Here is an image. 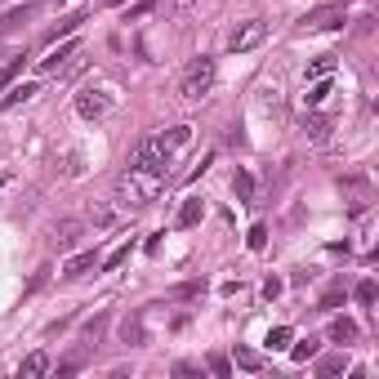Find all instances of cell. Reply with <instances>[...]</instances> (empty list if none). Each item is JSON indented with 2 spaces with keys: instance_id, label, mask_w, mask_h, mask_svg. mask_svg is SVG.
<instances>
[{
  "instance_id": "cell-1",
  "label": "cell",
  "mask_w": 379,
  "mask_h": 379,
  "mask_svg": "<svg viewBox=\"0 0 379 379\" xmlns=\"http://www.w3.org/2000/svg\"><path fill=\"white\" fill-rule=\"evenodd\" d=\"M161 188H165L161 174H148V170H134V165H130L125 174H120L116 197H120V205H134V210H139V205H152Z\"/></svg>"
},
{
  "instance_id": "cell-2",
  "label": "cell",
  "mask_w": 379,
  "mask_h": 379,
  "mask_svg": "<svg viewBox=\"0 0 379 379\" xmlns=\"http://www.w3.org/2000/svg\"><path fill=\"white\" fill-rule=\"evenodd\" d=\"M210 85H214V58H192L188 71H183V81H179V94L188 103H201L205 94H210Z\"/></svg>"
},
{
  "instance_id": "cell-3",
  "label": "cell",
  "mask_w": 379,
  "mask_h": 379,
  "mask_svg": "<svg viewBox=\"0 0 379 379\" xmlns=\"http://www.w3.org/2000/svg\"><path fill=\"white\" fill-rule=\"evenodd\" d=\"M76 112L85 120H103L107 112H112V94L99 90V85H85V90L76 94Z\"/></svg>"
},
{
  "instance_id": "cell-4",
  "label": "cell",
  "mask_w": 379,
  "mask_h": 379,
  "mask_svg": "<svg viewBox=\"0 0 379 379\" xmlns=\"http://www.w3.org/2000/svg\"><path fill=\"white\" fill-rule=\"evenodd\" d=\"M263 41H268V22L250 18V22H241V27L228 36V50L232 54H246V50H254V45H263Z\"/></svg>"
},
{
  "instance_id": "cell-5",
  "label": "cell",
  "mask_w": 379,
  "mask_h": 379,
  "mask_svg": "<svg viewBox=\"0 0 379 379\" xmlns=\"http://www.w3.org/2000/svg\"><path fill=\"white\" fill-rule=\"evenodd\" d=\"M76 50H81V45H76V41H63V45H58V50H50V54H45V58H41V63H36V67H41V76H54V71H58V67H67V58H71V54H76Z\"/></svg>"
},
{
  "instance_id": "cell-6",
  "label": "cell",
  "mask_w": 379,
  "mask_h": 379,
  "mask_svg": "<svg viewBox=\"0 0 379 379\" xmlns=\"http://www.w3.org/2000/svg\"><path fill=\"white\" fill-rule=\"evenodd\" d=\"M303 27L322 32V27H344V5H326L317 14H303Z\"/></svg>"
},
{
  "instance_id": "cell-7",
  "label": "cell",
  "mask_w": 379,
  "mask_h": 379,
  "mask_svg": "<svg viewBox=\"0 0 379 379\" xmlns=\"http://www.w3.org/2000/svg\"><path fill=\"white\" fill-rule=\"evenodd\" d=\"M156 139H161V152H165V161L174 152H183L192 143V125H174V130H165V134H156Z\"/></svg>"
},
{
  "instance_id": "cell-8",
  "label": "cell",
  "mask_w": 379,
  "mask_h": 379,
  "mask_svg": "<svg viewBox=\"0 0 379 379\" xmlns=\"http://www.w3.org/2000/svg\"><path fill=\"white\" fill-rule=\"evenodd\" d=\"M94 268H99V254H94V250H81V254H71V259L63 263V277L76 281V277H85V273H94Z\"/></svg>"
},
{
  "instance_id": "cell-9",
  "label": "cell",
  "mask_w": 379,
  "mask_h": 379,
  "mask_svg": "<svg viewBox=\"0 0 379 379\" xmlns=\"http://www.w3.org/2000/svg\"><path fill=\"white\" fill-rule=\"evenodd\" d=\"M201 219H205V201L201 197H188L179 205V228H197Z\"/></svg>"
},
{
  "instance_id": "cell-10",
  "label": "cell",
  "mask_w": 379,
  "mask_h": 379,
  "mask_svg": "<svg viewBox=\"0 0 379 379\" xmlns=\"http://www.w3.org/2000/svg\"><path fill=\"white\" fill-rule=\"evenodd\" d=\"M76 241H81V223H76V219H67V223L54 228V246H58V250H71Z\"/></svg>"
},
{
  "instance_id": "cell-11",
  "label": "cell",
  "mask_w": 379,
  "mask_h": 379,
  "mask_svg": "<svg viewBox=\"0 0 379 379\" xmlns=\"http://www.w3.org/2000/svg\"><path fill=\"white\" fill-rule=\"evenodd\" d=\"M344 371H348V357H344V352L317 361V379H335V375H344Z\"/></svg>"
},
{
  "instance_id": "cell-12",
  "label": "cell",
  "mask_w": 379,
  "mask_h": 379,
  "mask_svg": "<svg viewBox=\"0 0 379 379\" xmlns=\"http://www.w3.org/2000/svg\"><path fill=\"white\" fill-rule=\"evenodd\" d=\"M330 339H335V344H352V339H357V322L335 317V322H330Z\"/></svg>"
},
{
  "instance_id": "cell-13",
  "label": "cell",
  "mask_w": 379,
  "mask_h": 379,
  "mask_svg": "<svg viewBox=\"0 0 379 379\" xmlns=\"http://www.w3.org/2000/svg\"><path fill=\"white\" fill-rule=\"evenodd\" d=\"M232 192H237V201H254V174L250 170H237V174H232Z\"/></svg>"
},
{
  "instance_id": "cell-14",
  "label": "cell",
  "mask_w": 379,
  "mask_h": 379,
  "mask_svg": "<svg viewBox=\"0 0 379 379\" xmlns=\"http://www.w3.org/2000/svg\"><path fill=\"white\" fill-rule=\"evenodd\" d=\"M45 371H50V357H45V352H32V357H22V366H18L22 379H36V375H45Z\"/></svg>"
},
{
  "instance_id": "cell-15",
  "label": "cell",
  "mask_w": 379,
  "mask_h": 379,
  "mask_svg": "<svg viewBox=\"0 0 379 379\" xmlns=\"http://www.w3.org/2000/svg\"><path fill=\"white\" fill-rule=\"evenodd\" d=\"M27 18H32V5H22V9H9V14L0 18V36L18 32V27H22V22H27Z\"/></svg>"
},
{
  "instance_id": "cell-16",
  "label": "cell",
  "mask_w": 379,
  "mask_h": 379,
  "mask_svg": "<svg viewBox=\"0 0 379 379\" xmlns=\"http://www.w3.org/2000/svg\"><path fill=\"white\" fill-rule=\"evenodd\" d=\"M375 295H379V290H375V281H371V277H361L357 286H352V299H357L361 308H371V303H375Z\"/></svg>"
},
{
  "instance_id": "cell-17",
  "label": "cell",
  "mask_w": 379,
  "mask_h": 379,
  "mask_svg": "<svg viewBox=\"0 0 379 379\" xmlns=\"http://www.w3.org/2000/svg\"><path fill=\"white\" fill-rule=\"evenodd\" d=\"M330 71H335V54H322V58L308 63V81H322V76H330Z\"/></svg>"
},
{
  "instance_id": "cell-18",
  "label": "cell",
  "mask_w": 379,
  "mask_h": 379,
  "mask_svg": "<svg viewBox=\"0 0 379 379\" xmlns=\"http://www.w3.org/2000/svg\"><path fill=\"white\" fill-rule=\"evenodd\" d=\"M27 99H36V85L27 81V85H14V90L5 94V107H18V103H27Z\"/></svg>"
},
{
  "instance_id": "cell-19",
  "label": "cell",
  "mask_w": 379,
  "mask_h": 379,
  "mask_svg": "<svg viewBox=\"0 0 379 379\" xmlns=\"http://www.w3.org/2000/svg\"><path fill=\"white\" fill-rule=\"evenodd\" d=\"M130 250H134V246H130V241H125V246H116V250H112V254H107V259H103L99 268H103V273H116V268H120V263H125V259H130Z\"/></svg>"
},
{
  "instance_id": "cell-20",
  "label": "cell",
  "mask_w": 379,
  "mask_h": 379,
  "mask_svg": "<svg viewBox=\"0 0 379 379\" xmlns=\"http://www.w3.org/2000/svg\"><path fill=\"white\" fill-rule=\"evenodd\" d=\"M290 339H295V330H290V326H273V330H268V348H290Z\"/></svg>"
},
{
  "instance_id": "cell-21",
  "label": "cell",
  "mask_w": 379,
  "mask_h": 379,
  "mask_svg": "<svg viewBox=\"0 0 379 379\" xmlns=\"http://www.w3.org/2000/svg\"><path fill=\"white\" fill-rule=\"evenodd\" d=\"M339 303H344V281H335V286H330L326 295H322V312H335Z\"/></svg>"
},
{
  "instance_id": "cell-22",
  "label": "cell",
  "mask_w": 379,
  "mask_h": 379,
  "mask_svg": "<svg viewBox=\"0 0 379 379\" xmlns=\"http://www.w3.org/2000/svg\"><path fill=\"white\" fill-rule=\"evenodd\" d=\"M290 357H295V361H308V357H317V339L308 335V339H299V344H290Z\"/></svg>"
},
{
  "instance_id": "cell-23",
  "label": "cell",
  "mask_w": 379,
  "mask_h": 379,
  "mask_svg": "<svg viewBox=\"0 0 379 379\" xmlns=\"http://www.w3.org/2000/svg\"><path fill=\"white\" fill-rule=\"evenodd\" d=\"M326 94H330V81L322 76V81H317L308 94H303V103H308V107H322V103H326Z\"/></svg>"
},
{
  "instance_id": "cell-24",
  "label": "cell",
  "mask_w": 379,
  "mask_h": 379,
  "mask_svg": "<svg viewBox=\"0 0 379 379\" xmlns=\"http://www.w3.org/2000/svg\"><path fill=\"white\" fill-rule=\"evenodd\" d=\"M120 339H125V344H143V326H139V317H125V322H120Z\"/></svg>"
},
{
  "instance_id": "cell-25",
  "label": "cell",
  "mask_w": 379,
  "mask_h": 379,
  "mask_svg": "<svg viewBox=\"0 0 379 379\" xmlns=\"http://www.w3.org/2000/svg\"><path fill=\"white\" fill-rule=\"evenodd\" d=\"M237 366H241V371H259V352H250V348H237Z\"/></svg>"
},
{
  "instance_id": "cell-26",
  "label": "cell",
  "mask_w": 379,
  "mask_h": 379,
  "mask_svg": "<svg viewBox=\"0 0 379 379\" xmlns=\"http://www.w3.org/2000/svg\"><path fill=\"white\" fill-rule=\"evenodd\" d=\"M246 246H250V250H263V246H268V228H263V223H254V228H250Z\"/></svg>"
},
{
  "instance_id": "cell-27",
  "label": "cell",
  "mask_w": 379,
  "mask_h": 379,
  "mask_svg": "<svg viewBox=\"0 0 379 379\" xmlns=\"http://www.w3.org/2000/svg\"><path fill=\"white\" fill-rule=\"evenodd\" d=\"M205 366H210V371H214V375H223V379L232 375V361L223 357V352H210V361H205Z\"/></svg>"
},
{
  "instance_id": "cell-28",
  "label": "cell",
  "mask_w": 379,
  "mask_h": 379,
  "mask_svg": "<svg viewBox=\"0 0 379 379\" xmlns=\"http://www.w3.org/2000/svg\"><path fill=\"white\" fill-rule=\"evenodd\" d=\"M161 5V0H139V5H130V22H139V18H148L152 9Z\"/></svg>"
},
{
  "instance_id": "cell-29",
  "label": "cell",
  "mask_w": 379,
  "mask_h": 379,
  "mask_svg": "<svg viewBox=\"0 0 379 379\" xmlns=\"http://www.w3.org/2000/svg\"><path fill=\"white\" fill-rule=\"evenodd\" d=\"M18 71H22V58H14V63H9L5 71H0V85H9V81H14V76H18Z\"/></svg>"
},
{
  "instance_id": "cell-30",
  "label": "cell",
  "mask_w": 379,
  "mask_h": 379,
  "mask_svg": "<svg viewBox=\"0 0 379 379\" xmlns=\"http://www.w3.org/2000/svg\"><path fill=\"white\" fill-rule=\"evenodd\" d=\"M277 295H281V281L268 277V281H263V299H277Z\"/></svg>"
},
{
  "instance_id": "cell-31",
  "label": "cell",
  "mask_w": 379,
  "mask_h": 379,
  "mask_svg": "<svg viewBox=\"0 0 379 379\" xmlns=\"http://www.w3.org/2000/svg\"><path fill=\"white\" fill-rule=\"evenodd\" d=\"M107 5H120V0H107Z\"/></svg>"
},
{
  "instance_id": "cell-32",
  "label": "cell",
  "mask_w": 379,
  "mask_h": 379,
  "mask_svg": "<svg viewBox=\"0 0 379 379\" xmlns=\"http://www.w3.org/2000/svg\"><path fill=\"white\" fill-rule=\"evenodd\" d=\"M179 5H188V0H179Z\"/></svg>"
}]
</instances>
